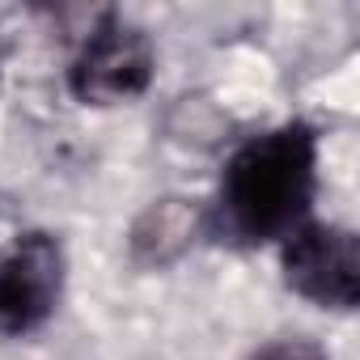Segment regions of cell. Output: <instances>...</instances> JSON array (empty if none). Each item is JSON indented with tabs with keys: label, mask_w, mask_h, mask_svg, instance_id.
<instances>
[{
	"label": "cell",
	"mask_w": 360,
	"mask_h": 360,
	"mask_svg": "<svg viewBox=\"0 0 360 360\" xmlns=\"http://www.w3.org/2000/svg\"><path fill=\"white\" fill-rule=\"evenodd\" d=\"M318 183V140L305 123H284L246 140L221 178L217 229L229 242L259 246L305 225Z\"/></svg>",
	"instance_id": "1"
},
{
	"label": "cell",
	"mask_w": 360,
	"mask_h": 360,
	"mask_svg": "<svg viewBox=\"0 0 360 360\" xmlns=\"http://www.w3.org/2000/svg\"><path fill=\"white\" fill-rule=\"evenodd\" d=\"M153 43L140 26L127 22H102L81 56L68 68V89L77 94V102L85 106H119V102H136L148 85H153Z\"/></svg>",
	"instance_id": "2"
},
{
	"label": "cell",
	"mask_w": 360,
	"mask_h": 360,
	"mask_svg": "<svg viewBox=\"0 0 360 360\" xmlns=\"http://www.w3.org/2000/svg\"><path fill=\"white\" fill-rule=\"evenodd\" d=\"M284 284L322 309H352L360 301V246L339 225H297L284 238Z\"/></svg>",
	"instance_id": "3"
},
{
	"label": "cell",
	"mask_w": 360,
	"mask_h": 360,
	"mask_svg": "<svg viewBox=\"0 0 360 360\" xmlns=\"http://www.w3.org/2000/svg\"><path fill=\"white\" fill-rule=\"evenodd\" d=\"M64 292V250L51 233H22L0 250V335L39 330Z\"/></svg>",
	"instance_id": "4"
},
{
	"label": "cell",
	"mask_w": 360,
	"mask_h": 360,
	"mask_svg": "<svg viewBox=\"0 0 360 360\" xmlns=\"http://www.w3.org/2000/svg\"><path fill=\"white\" fill-rule=\"evenodd\" d=\"M200 208H191L187 200H161L153 204L140 221H136V233H131V246H136V259L144 263H169L178 259L200 233Z\"/></svg>",
	"instance_id": "5"
},
{
	"label": "cell",
	"mask_w": 360,
	"mask_h": 360,
	"mask_svg": "<svg viewBox=\"0 0 360 360\" xmlns=\"http://www.w3.org/2000/svg\"><path fill=\"white\" fill-rule=\"evenodd\" d=\"M250 360H330V356L309 339H276V343L259 347Z\"/></svg>",
	"instance_id": "6"
}]
</instances>
